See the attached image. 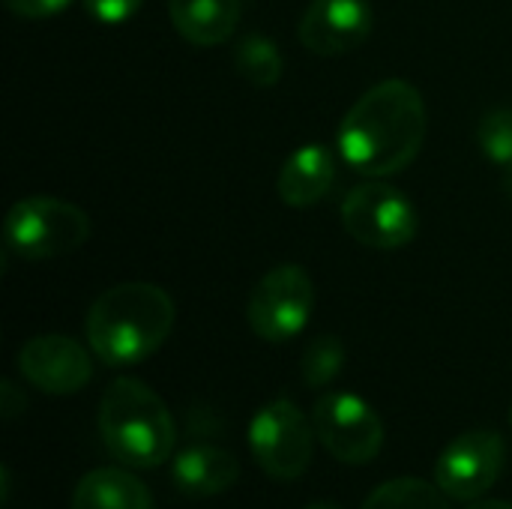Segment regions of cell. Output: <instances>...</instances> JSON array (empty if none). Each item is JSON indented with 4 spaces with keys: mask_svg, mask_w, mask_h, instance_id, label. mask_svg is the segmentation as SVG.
<instances>
[{
    "mask_svg": "<svg viewBox=\"0 0 512 509\" xmlns=\"http://www.w3.org/2000/svg\"><path fill=\"white\" fill-rule=\"evenodd\" d=\"M315 438L312 420L291 399H273L249 423V450L258 468L279 483H294L309 471Z\"/></svg>",
    "mask_w": 512,
    "mask_h": 509,
    "instance_id": "5b68a950",
    "label": "cell"
},
{
    "mask_svg": "<svg viewBox=\"0 0 512 509\" xmlns=\"http://www.w3.org/2000/svg\"><path fill=\"white\" fill-rule=\"evenodd\" d=\"M321 447L342 465H369L384 447L378 411L354 393H324L312 408Z\"/></svg>",
    "mask_w": 512,
    "mask_h": 509,
    "instance_id": "ba28073f",
    "label": "cell"
},
{
    "mask_svg": "<svg viewBox=\"0 0 512 509\" xmlns=\"http://www.w3.org/2000/svg\"><path fill=\"white\" fill-rule=\"evenodd\" d=\"M306 509H342L339 504H333V501H318V504H309Z\"/></svg>",
    "mask_w": 512,
    "mask_h": 509,
    "instance_id": "d4e9b609",
    "label": "cell"
},
{
    "mask_svg": "<svg viewBox=\"0 0 512 509\" xmlns=\"http://www.w3.org/2000/svg\"><path fill=\"white\" fill-rule=\"evenodd\" d=\"M510 426H512V408H510Z\"/></svg>",
    "mask_w": 512,
    "mask_h": 509,
    "instance_id": "484cf974",
    "label": "cell"
},
{
    "mask_svg": "<svg viewBox=\"0 0 512 509\" xmlns=\"http://www.w3.org/2000/svg\"><path fill=\"white\" fill-rule=\"evenodd\" d=\"M234 66L240 78L249 81L252 87H273L282 78L285 60H282L279 45L270 36L246 33L234 48Z\"/></svg>",
    "mask_w": 512,
    "mask_h": 509,
    "instance_id": "e0dca14e",
    "label": "cell"
},
{
    "mask_svg": "<svg viewBox=\"0 0 512 509\" xmlns=\"http://www.w3.org/2000/svg\"><path fill=\"white\" fill-rule=\"evenodd\" d=\"M375 15L369 0H312L300 18L297 36L306 51L336 57L360 48L372 33Z\"/></svg>",
    "mask_w": 512,
    "mask_h": 509,
    "instance_id": "8fae6325",
    "label": "cell"
},
{
    "mask_svg": "<svg viewBox=\"0 0 512 509\" xmlns=\"http://www.w3.org/2000/svg\"><path fill=\"white\" fill-rule=\"evenodd\" d=\"M468 509H512V501H501V498H477L471 501Z\"/></svg>",
    "mask_w": 512,
    "mask_h": 509,
    "instance_id": "603a6c76",
    "label": "cell"
},
{
    "mask_svg": "<svg viewBox=\"0 0 512 509\" xmlns=\"http://www.w3.org/2000/svg\"><path fill=\"white\" fill-rule=\"evenodd\" d=\"M345 369V345L336 336H315L300 360V372H303V384L312 390H321L327 384H333Z\"/></svg>",
    "mask_w": 512,
    "mask_h": 509,
    "instance_id": "ac0fdd59",
    "label": "cell"
},
{
    "mask_svg": "<svg viewBox=\"0 0 512 509\" xmlns=\"http://www.w3.org/2000/svg\"><path fill=\"white\" fill-rule=\"evenodd\" d=\"M360 509H450V498L438 483L420 477H396L372 489Z\"/></svg>",
    "mask_w": 512,
    "mask_h": 509,
    "instance_id": "2e32d148",
    "label": "cell"
},
{
    "mask_svg": "<svg viewBox=\"0 0 512 509\" xmlns=\"http://www.w3.org/2000/svg\"><path fill=\"white\" fill-rule=\"evenodd\" d=\"M96 426L102 447L126 468L150 471L174 453V417L159 393L138 378H117L105 387Z\"/></svg>",
    "mask_w": 512,
    "mask_h": 509,
    "instance_id": "3957f363",
    "label": "cell"
},
{
    "mask_svg": "<svg viewBox=\"0 0 512 509\" xmlns=\"http://www.w3.org/2000/svg\"><path fill=\"white\" fill-rule=\"evenodd\" d=\"M342 225L360 246L390 252L417 237V210L396 186L369 180L345 195Z\"/></svg>",
    "mask_w": 512,
    "mask_h": 509,
    "instance_id": "52a82bcc",
    "label": "cell"
},
{
    "mask_svg": "<svg viewBox=\"0 0 512 509\" xmlns=\"http://www.w3.org/2000/svg\"><path fill=\"white\" fill-rule=\"evenodd\" d=\"M174 300L153 282H123L102 291L87 312V345L105 366H135L153 357L174 330Z\"/></svg>",
    "mask_w": 512,
    "mask_h": 509,
    "instance_id": "7a4b0ae2",
    "label": "cell"
},
{
    "mask_svg": "<svg viewBox=\"0 0 512 509\" xmlns=\"http://www.w3.org/2000/svg\"><path fill=\"white\" fill-rule=\"evenodd\" d=\"M336 153L321 144V141H312V144H303L297 147L282 171H279V180H276V189H279V198L282 204L288 207H312L318 201H324L336 183Z\"/></svg>",
    "mask_w": 512,
    "mask_h": 509,
    "instance_id": "7c38bea8",
    "label": "cell"
},
{
    "mask_svg": "<svg viewBox=\"0 0 512 509\" xmlns=\"http://www.w3.org/2000/svg\"><path fill=\"white\" fill-rule=\"evenodd\" d=\"M504 462V438L492 429H471L444 447L435 462V483L450 501H477L501 480Z\"/></svg>",
    "mask_w": 512,
    "mask_h": 509,
    "instance_id": "9c48e42d",
    "label": "cell"
},
{
    "mask_svg": "<svg viewBox=\"0 0 512 509\" xmlns=\"http://www.w3.org/2000/svg\"><path fill=\"white\" fill-rule=\"evenodd\" d=\"M141 3L144 0H84V9L99 24H123L141 9Z\"/></svg>",
    "mask_w": 512,
    "mask_h": 509,
    "instance_id": "ffe728a7",
    "label": "cell"
},
{
    "mask_svg": "<svg viewBox=\"0 0 512 509\" xmlns=\"http://www.w3.org/2000/svg\"><path fill=\"white\" fill-rule=\"evenodd\" d=\"M90 237V219L81 207L30 195L9 207L3 219V246L21 261H48L81 249Z\"/></svg>",
    "mask_w": 512,
    "mask_h": 509,
    "instance_id": "277c9868",
    "label": "cell"
},
{
    "mask_svg": "<svg viewBox=\"0 0 512 509\" xmlns=\"http://www.w3.org/2000/svg\"><path fill=\"white\" fill-rule=\"evenodd\" d=\"M72 509H153L150 489L123 468H96L72 492Z\"/></svg>",
    "mask_w": 512,
    "mask_h": 509,
    "instance_id": "9a60e30c",
    "label": "cell"
},
{
    "mask_svg": "<svg viewBox=\"0 0 512 509\" xmlns=\"http://www.w3.org/2000/svg\"><path fill=\"white\" fill-rule=\"evenodd\" d=\"M21 378L48 396H72L81 393L93 378V357L84 345L69 336L45 333L33 336L18 351Z\"/></svg>",
    "mask_w": 512,
    "mask_h": 509,
    "instance_id": "30bf717a",
    "label": "cell"
},
{
    "mask_svg": "<svg viewBox=\"0 0 512 509\" xmlns=\"http://www.w3.org/2000/svg\"><path fill=\"white\" fill-rule=\"evenodd\" d=\"M501 189H504V195L512 198V162L510 165H504V174H501Z\"/></svg>",
    "mask_w": 512,
    "mask_h": 509,
    "instance_id": "cb8c5ba5",
    "label": "cell"
},
{
    "mask_svg": "<svg viewBox=\"0 0 512 509\" xmlns=\"http://www.w3.org/2000/svg\"><path fill=\"white\" fill-rule=\"evenodd\" d=\"M315 309V282L300 264H279L258 279L249 294L246 318L258 339L288 342L300 336Z\"/></svg>",
    "mask_w": 512,
    "mask_h": 509,
    "instance_id": "8992f818",
    "label": "cell"
},
{
    "mask_svg": "<svg viewBox=\"0 0 512 509\" xmlns=\"http://www.w3.org/2000/svg\"><path fill=\"white\" fill-rule=\"evenodd\" d=\"M429 129L423 93L405 78L369 87L342 117L336 150L363 177H390L408 168L423 150Z\"/></svg>",
    "mask_w": 512,
    "mask_h": 509,
    "instance_id": "6da1fadb",
    "label": "cell"
},
{
    "mask_svg": "<svg viewBox=\"0 0 512 509\" xmlns=\"http://www.w3.org/2000/svg\"><path fill=\"white\" fill-rule=\"evenodd\" d=\"M24 408H27V402H24V396L18 393V387H15L12 381H3V387H0V411H3V420L12 423Z\"/></svg>",
    "mask_w": 512,
    "mask_h": 509,
    "instance_id": "7402d4cb",
    "label": "cell"
},
{
    "mask_svg": "<svg viewBox=\"0 0 512 509\" xmlns=\"http://www.w3.org/2000/svg\"><path fill=\"white\" fill-rule=\"evenodd\" d=\"M69 6V0H6V9L18 18H48Z\"/></svg>",
    "mask_w": 512,
    "mask_h": 509,
    "instance_id": "44dd1931",
    "label": "cell"
},
{
    "mask_svg": "<svg viewBox=\"0 0 512 509\" xmlns=\"http://www.w3.org/2000/svg\"><path fill=\"white\" fill-rule=\"evenodd\" d=\"M171 480L186 498H216L240 480V462L225 447L189 444L174 456Z\"/></svg>",
    "mask_w": 512,
    "mask_h": 509,
    "instance_id": "4fadbf2b",
    "label": "cell"
},
{
    "mask_svg": "<svg viewBox=\"0 0 512 509\" xmlns=\"http://www.w3.org/2000/svg\"><path fill=\"white\" fill-rule=\"evenodd\" d=\"M174 30L198 48H213L237 33L243 6L240 0H168Z\"/></svg>",
    "mask_w": 512,
    "mask_h": 509,
    "instance_id": "5bb4252c",
    "label": "cell"
},
{
    "mask_svg": "<svg viewBox=\"0 0 512 509\" xmlns=\"http://www.w3.org/2000/svg\"><path fill=\"white\" fill-rule=\"evenodd\" d=\"M477 144L495 165L512 162V108L489 111L477 126Z\"/></svg>",
    "mask_w": 512,
    "mask_h": 509,
    "instance_id": "d6986e66",
    "label": "cell"
}]
</instances>
